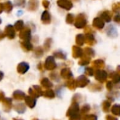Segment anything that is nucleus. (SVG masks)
Here are the masks:
<instances>
[{
	"label": "nucleus",
	"instance_id": "f03ea898",
	"mask_svg": "<svg viewBox=\"0 0 120 120\" xmlns=\"http://www.w3.org/2000/svg\"><path fill=\"white\" fill-rule=\"evenodd\" d=\"M86 120H96V117L94 115H90L86 117Z\"/></svg>",
	"mask_w": 120,
	"mask_h": 120
},
{
	"label": "nucleus",
	"instance_id": "f257e3e1",
	"mask_svg": "<svg viewBox=\"0 0 120 120\" xmlns=\"http://www.w3.org/2000/svg\"><path fill=\"white\" fill-rule=\"evenodd\" d=\"M112 112L115 115H120V106H115L113 108H112Z\"/></svg>",
	"mask_w": 120,
	"mask_h": 120
}]
</instances>
